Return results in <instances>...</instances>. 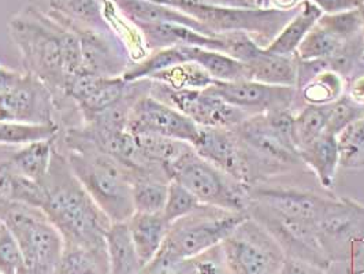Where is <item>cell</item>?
Segmentation results:
<instances>
[{"label": "cell", "instance_id": "6da1fadb", "mask_svg": "<svg viewBox=\"0 0 364 274\" xmlns=\"http://www.w3.org/2000/svg\"><path fill=\"white\" fill-rule=\"evenodd\" d=\"M9 35L17 47L23 72L41 80L60 99L69 80L82 74L78 37L70 28L28 4L10 19Z\"/></svg>", "mask_w": 364, "mask_h": 274}, {"label": "cell", "instance_id": "7a4b0ae2", "mask_svg": "<svg viewBox=\"0 0 364 274\" xmlns=\"http://www.w3.org/2000/svg\"><path fill=\"white\" fill-rule=\"evenodd\" d=\"M40 209L63 238L65 247L107 250L106 233L111 219L78 181L62 151L55 146L53 162L40 181Z\"/></svg>", "mask_w": 364, "mask_h": 274}, {"label": "cell", "instance_id": "3957f363", "mask_svg": "<svg viewBox=\"0 0 364 274\" xmlns=\"http://www.w3.org/2000/svg\"><path fill=\"white\" fill-rule=\"evenodd\" d=\"M55 146L63 152L75 177L111 219L128 222L134 214L133 169L90 140L78 127L59 130Z\"/></svg>", "mask_w": 364, "mask_h": 274}, {"label": "cell", "instance_id": "277c9868", "mask_svg": "<svg viewBox=\"0 0 364 274\" xmlns=\"http://www.w3.org/2000/svg\"><path fill=\"white\" fill-rule=\"evenodd\" d=\"M247 154L255 185L304 166L294 142V111L275 110L248 117L233 129Z\"/></svg>", "mask_w": 364, "mask_h": 274}, {"label": "cell", "instance_id": "5b68a950", "mask_svg": "<svg viewBox=\"0 0 364 274\" xmlns=\"http://www.w3.org/2000/svg\"><path fill=\"white\" fill-rule=\"evenodd\" d=\"M177 9L183 14L196 19L214 35L245 33L256 44L266 48L297 9L282 11L270 7L242 9L215 4L208 0H152Z\"/></svg>", "mask_w": 364, "mask_h": 274}, {"label": "cell", "instance_id": "8992f818", "mask_svg": "<svg viewBox=\"0 0 364 274\" xmlns=\"http://www.w3.org/2000/svg\"><path fill=\"white\" fill-rule=\"evenodd\" d=\"M0 222L18 241L28 273L54 274L65 244L41 209L21 201H0Z\"/></svg>", "mask_w": 364, "mask_h": 274}, {"label": "cell", "instance_id": "52a82bcc", "mask_svg": "<svg viewBox=\"0 0 364 274\" xmlns=\"http://www.w3.org/2000/svg\"><path fill=\"white\" fill-rule=\"evenodd\" d=\"M168 173L171 180L183 185L201 204L247 213L250 188L201 158L193 147L171 164Z\"/></svg>", "mask_w": 364, "mask_h": 274}, {"label": "cell", "instance_id": "ba28073f", "mask_svg": "<svg viewBox=\"0 0 364 274\" xmlns=\"http://www.w3.org/2000/svg\"><path fill=\"white\" fill-rule=\"evenodd\" d=\"M248 217L250 214L245 211L200 204L196 210L170 225L162 247L185 259L193 258L222 244Z\"/></svg>", "mask_w": 364, "mask_h": 274}, {"label": "cell", "instance_id": "9c48e42d", "mask_svg": "<svg viewBox=\"0 0 364 274\" xmlns=\"http://www.w3.org/2000/svg\"><path fill=\"white\" fill-rule=\"evenodd\" d=\"M220 246L230 274H279L287 259L269 231L251 217Z\"/></svg>", "mask_w": 364, "mask_h": 274}, {"label": "cell", "instance_id": "30bf717a", "mask_svg": "<svg viewBox=\"0 0 364 274\" xmlns=\"http://www.w3.org/2000/svg\"><path fill=\"white\" fill-rule=\"evenodd\" d=\"M149 95L178 110L201 128L235 129L251 117L223 100L210 87L205 90H173L162 83L152 81Z\"/></svg>", "mask_w": 364, "mask_h": 274}, {"label": "cell", "instance_id": "8fae6325", "mask_svg": "<svg viewBox=\"0 0 364 274\" xmlns=\"http://www.w3.org/2000/svg\"><path fill=\"white\" fill-rule=\"evenodd\" d=\"M315 233L331 263L344 262L353 244L364 238V206L350 199L328 196L315 222Z\"/></svg>", "mask_w": 364, "mask_h": 274}, {"label": "cell", "instance_id": "7c38bea8", "mask_svg": "<svg viewBox=\"0 0 364 274\" xmlns=\"http://www.w3.org/2000/svg\"><path fill=\"white\" fill-rule=\"evenodd\" d=\"M247 213L269 231L287 258L300 259L321 268L331 265L318 241L315 228L310 223L279 214L254 201L248 203Z\"/></svg>", "mask_w": 364, "mask_h": 274}, {"label": "cell", "instance_id": "4fadbf2b", "mask_svg": "<svg viewBox=\"0 0 364 274\" xmlns=\"http://www.w3.org/2000/svg\"><path fill=\"white\" fill-rule=\"evenodd\" d=\"M0 121L56 125L53 92L41 80L23 72L10 90L0 95Z\"/></svg>", "mask_w": 364, "mask_h": 274}, {"label": "cell", "instance_id": "5bb4252c", "mask_svg": "<svg viewBox=\"0 0 364 274\" xmlns=\"http://www.w3.org/2000/svg\"><path fill=\"white\" fill-rule=\"evenodd\" d=\"M199 129L191 118L149 93L136 102L129 121V130L134 135H159L191 146L196 142Z\"/></svg>", "mask_w": 364, "mask_h": 274}, {"label": "cell", "instance_id": "9a60e30c", "mask_svg": "<svg viewBox=\"0 0 364 274\" xmlns=\"http://www.w3.org/2000/svg\"><path fill=\"white\" fill-rule=\"evenodd\" d=\"M193 149L208 161L247 188L255 186V179L251 170L247 154L237 139L233 129L201 128L193 143Z\"/></svg>", "mask_w": 364, "mask_h": 274}, {"label": "cell", "instance_id": "2e32d148", "mask_svg": "<svg viewBox=\"0 0 364 274\" xmlns=\"http://www.w3.org/2000/svg\"><path fill=\"white\" fill-rule=\"evenodd\" d=\"M210 88L223 100L250 115L275 110H293L297 99L296 87L269 85L254 80L215 81Z\"/></svg>", "mask_w": 364, "mask_h": 274}, {"label": "cell", "instance_id": "e0dca14e", "mask_svg": "<svg viewBox=\"0 0 364 274\" xmlns=\"http://www.w3.org/2000/svg\"><path fill=\"white\" fill-rule=\"evenodd\" d=\"M70 29L80 41L84 73L115 78L122 77L134 65L127 46L117 35L78 28Z\"/></svg>", "mask_w": 364, "mask_h": 274}, {"label": "cell", "instance_id": "ac0fdd59", "mask_svg": "<svg viewBox=\"0 0 364 274\" xmlns=\"http://www.w3.org/2000/svg\"><path fill=\"white\" fill-rule=\"evenodd\" d=\"M248 196L250 201H257L287 217L307 222L314 228L328 198L304 189L263 186L262 184L250 188Z\"/></svg>", "mask_w": 364, "mask_h": 274}, {"label": "cell", "instance_id": "d6986e66", "mask_svg": "<svg viewBox=\"0 0 364 274\" xmlns=\"http://www.w3.org/2000/svg\"><path fill=\"white\" fill-rule=\"evenodd\" d=\"M127 84L122 77L105 78L91 74H78L69 80L66 95L75 103L82 122L87 124L93 117L114 105L122 96Z\"/></svg>", "mask_w": 364, "mask_h": 274}, {"label": "cell", "instance_id": "ffe728a7", "mask_svg": "<svg viewBox=\"0 0 364 274\" xmlns=\"http://www.w3.org/2000/svg\"><path fill=\"white\" fill-rule=\"evenodd\" d=\"M144 37L149 53L170 47H201L223 53V36H207L189 26L170 22H139L133 23Z\"/></svg>", "mask_w": 364, "mask_h": 274}, {"label": "cell", "instance_id": "44dd1931", "mask_svg": "<svg viewBox=\"0 0 364 274\" xmlns=\"http://www.w3.org/2000/svg\"><path fill=\"white\" fill-rule=\"evenodd\" d=\"M50 14L69 28L114 33L107 19L109 0H47Z\"/></svg>", "mask_w": 364, "mask_h": 274}, {"label": "cell", "instance_id": "7402d4cb", "mask_svg": "<svg viewBox=\"0 0 364 274\" xmlns=\"http://www.w3.org/2000/svg\"><path fill=\"white\" fill-rule=\"evenodd\" d=\"M171 177L164 167H143L133 172L132 199L134 213H162Z\"/></svg>", "mask_w": 364, "mask_h": 274}, {"label": "cell", "instance_id": "603a6c76", "mask_svg": "<svg viewBox=\"0 0 364 274\" xmlns=\"http://www.w3.org/2000/svg\"><path fill=\"white\" fill-rule=\"evenodd\" d=\"M170 225L164 213H134L129 218L130 236L144 265L162 248Z\"/></svg>", "mask_w": 364, "mask_h": 274}, {"label": "cell", "instance_id": "cb8c5ba5", "mask_svg": "<svg viewBox=\"0 0 364 274\" xmlns=\"http://www.w3.org/2000/svg\"><path fill=\"white\" fill-rule=\"evenodd\" d=\"M323 13L310 0H303L297 7L296 14L291 17L282 31L264 48L272 54L293 56L304 37L318 23Z\"/></svg>", "mask_w": 364, "mask_h": 274}, {"label": "cell", "instance_id": "d4e9b609", "mask_svg": "<svg viewBox=\"0 0 364 274\" xmlns=\"http://www.w3.org/2000/svg\"><path fill=\"white\" fill-rule=\"evenodd\" d=\"M299 154L301 162L316 176L321 185L325 189H330L340 167V148L337 136L323 133L311 144L301 148Z\"/></svg>", "mask_w": 364, "mask_h": 274}, {"label": "cell", "instance_id": "484cf974", "mask_svg": "<svg viewBox=\"0 0 364 274\" xmlns=\"http://www.w3.org/2000/svg\"><path fill=\"white\" fill-rule=\"evenodd\" d=\"M250 72V80L269 85L296 87L297 83V59L296 55L272 54L264 48L245 63Z\"/></svg>", "mask_w": 364, "mask_h": 274}, {"label": "cell", "instance_id": "4316f807", "mask_svg": "<svg viewBox=\"0 0 364 274\" xmlns=\"http://www.w3.org/2000/svg\"><path fill=\"white\" fill-rule=\"evenodd\" d=\"M54 151L55 137L17 146L10 161L11 172L23 179L40 183L48 173Z\"/></svg>", "mask_w": 364, "mask_h": 274}, {"label": "cell", "instance_id": "83f0119b", "mask_svg": "<svg viewBox=\"0 0 364 274\" xmlns=\"http://www.w3.org/2000/svg\"><path fill=\"white\" fill-rule=\"evenodd\" d=\"M109 274H139L141 262L129 232L128 222H112L106 233Z\"/></svg>", "mask_w": 364, "mask_h": 274}, {"label": "cell", "instance_id": "f1b7e54d", "mask_svg": "<svg viewBox=\"0 0 364 274\" xmlns=\"http://www.w3.org/2000/svg\"><path fill=\"white\" fill-rule=\"evenodd\" d=\"M188 60L200 65L211 75L214 81H240L250 80V72L245 63L217 50H208L201 47L180 46Z\"/></svg>", "mask_w": 364, "mask_h": 274}, {"label": "cell", "instance_id": "f546056e", "mask_svg": "<svg viewBox=\"0 0 364 274\" xmlns=\"http://www.w3.org/2000/svg\"><path fill=\"white\" fill-rule=\"evenodd\" d=\"M134 136L137 139L139 149L146 167H164L167 172L170 170L171 164L192 147L185 142L168 139L159 135L140 133Z\"/></svg>", "mask_w": 364, "mask_h": 274}, {"label": "cell", "instance_id": "4dcf8cb0", "mask_svg": "<svg viewBox=\"0 0 364 274\" xmlns=\"http://www.w3.org/2000/svg\"><path fill=\"white\" fill-rule=\"evenodd\" d=\"M107 250L65 247L54 274H109Z\"/></svg>", "mask_w": 364, "mask_h": 274}, {"label": "cell", "instance_id": "1f68e13d", "mask_svg": "<svg viewBox=\"0 0 364 274\" xmlns=\"http://www.w3.org/2000/svg\"><path fill=\"white\" fill-rule=\"evenodd\" d=\"M346 78L341 74L325 69L297 90L306 105H330L346 92Z\"/></svg>", "mask_w": 364, "mask_h": 274}, {"label": "cell", "instance_id": "d6a6232c", "mask_svg": "<svg viewBox=\"0 0 364 274\" xmlns=\"http://www.w3.org/2000/svg\"><path fill=\"white\" fill-rule=\"evenodd\" d=\"M149 80L162 83L173 90H205L215 83L200 65L191 60L167 68Z\"/></svg>", "mask_w": 364, "mask_h": 274}, {"label": "cell", "instance_id": "836d02e7", "mask_svg": "<svg viewBox=\"0 0 364 274\" xmlns=\"http://www.w3.org/2000/svg\"><path fill=\"white\" fill-rule=\"evenodd\" d=\"M328 105H304L294 112V142L300 151L326 133Z\"/></svg>", "mask_w": 364, "mask_h": 274}, {"label": "cell", "instance_id": "e575fe53", "mask_svg": "<svg viewBox=\"0 0 364 274\" xmlns=\"http://www.w3.org/2000/svg\"><path fill=\"white\" fill-rule=\"evenodd\" d=\"M346 43L316 23L299 46L296 56L306 62L328 60L338 54Z\"/></svg>", "mask_w": 364, "mask_h": 274}, {"label": "cell", "instance_id": "d590c367", "mask_svg": "<svg viewBox=\"0 0 364 274\" xmlns=\"http://www.w3.org/2000/svg\"><path fill=\"white\" fill-rule=\"evenodd\" d=\"M340 166L346 169L364 167V115L348 125L338 136Z\"/></svg>", "mask_w": 364, "mask_h": 274}, {"label": "cell", "instance_id": "8d00e7d4", "mask_svg": "<svg viewBox=\"0 0 364 274\" xmlns=\"http://www.w3.org/2000/svg\"><path fill=\"white\" fill-rule=\"evenodd\" d=\"M59 133L56 125H25L0 121V144L22 146L38 140L54 139Z\"/></svg>", "mask_w": 364, "mask_h": 274}, {"label": "cell", "instance_id": "74e56055", "mask_svg": "<svg viewBox=\"0 0 364 274\" xmlns=\"http://www.w3.org/2000/svg\"><path fill=\"white\" fill-rule=\"evenodd\" d=\"M364 115V105L356 102L348 93L328 105V122L326 133L338 136L344 129Z\"/></svg>", "mask_w": 364, "mask_h": 274}, {"label": "cell", "instance_id": "f35d334b", "mask_svg": "<svg viewBox=\"0 0 364 274\" xmlns=\"http://www.w3.org/2000/svg\"><path fill=\"white\" fill-rule=\"evenodd\" d=\"M318 25L340 40L348 41L362 35L363 17L360 9H356L338 14H323Z\"/></svg>", "mask_w": 364, "mask_h": 274}, {"label": "cell", "instance_id": "ab89813d", "mask_svg": "<svg viewBox=\"0 0 364 274\" xmlns=\"http://www.w3.org/2000/svg\"><path fill=\"white\" fill-rule=\"evenodd\" d=\"M200 204L198 198L192 192H189L183 185L171 180V183L168 185L167 199H166L162 213L164 218L167 219L170 223H173L177 219L182 218L186 214L196 210Z\"/></svg>", "mask_w": 364, "mask_h": 274}, {"label": "cell", "instance_id": "60d3db41", "mask_svg": "<svg viewBox=\"0 0 364 274\" xmlns=\"http://www.w3.org/2000/svg\"><path fill=\"white\" fill-rule=\"evenodd\" d=\"M0 274H29L18 241L4 225L0 228Z\"/></svg>", "mask_w": 364, "mask_h": 274}, {"label": "cell", "instance_id": "b9f144b4", "mask_svg": "<svg viewBox=\"0 0 364 274\" xmlns=\"http://www.w3.org/2000/svg\"><path fill=\"white\" fill-rule=\"evenodd\" d=\"M139 274H191L189 259L176 255L162 247Z\"/></svg>", "mask_w": 364, "mask_h": 274}, {"label": "cell", "instance_id": "7bdbcfd3", "mask_svg": "<svg viewBox=\"0 0 364 274\" xmlns=\"http://www.w3.org/2000/svg\"><path fill=\"white\" fill-rule=\"evenodd\" d=\"M188 259L191 274H230L220 244Z\"/></svg>", "mask_w": 364, "mask_h": 274}, {"label": "cell", "instance_id": "ee69618b", "mask_svg": "<svg viewBox=\"0 0 364 274\" xmlns=\"http://www.w3.org/2000/svg\"><path fill=\"white\" fill-rule=\"evenodd\" d=\"M279 274H343L341 262H334L328 268H321L309 262L287 258Z\"/></svg>", "mask_w": 364, "mask_h": 274}, {"label": "cell", "instance_id": "f6af8a7d", "mask_svg": "<svg viewBox=\"0 0 364 274\" xmlns=\"http://www.w3.org/2000/svg\"><path fill=\"white\" fill-rule=\"evenodd\" d=\"M323 14H338L360 9L363 0H310Z\"/></svg>", "mask_w": 364, "mask_h": 274}, {"label": "cell", "instance_id": "bcb514c9", "mask_svg": "<svg viewBox=\"0 0 364 274\" xmlns=\"http://www.w3.org/2000/svg\"><path fill=\"white\" fill-rule=\"evenodd\" d=\"M22 73L23 72L9 69L6 66H0V95L10 90L18 81Z\"/></svg>", "mask_w": 364, "mask_h": 274}, {"label": "cell", "instance_id": "7dc6e473", "mask_svg": "<svg viewBox=\"0 0 364 274\" xmlns=\"http://www.w3.org/2000/svg\"><path fill=\"white\" fill-rule=\"evenodd\" d=\"M346 93L356 102L364 105V75H360L346 85Z\"/></svg>", "mask_w": 364, "mask_h": 274}, {"label": "cell", "instance_id": "c3c4849f", "mask_svg": "<svg viewBox=\"0 0 364 274\" xmlns=\"http://www.w3.org/2000/svg\"><path fill=\"white\" fill-rule=\"evenodd\" d=\"M301 1L303 0H264V7L289 11V10L297 9Z\"/></svg>", "mask_w": 364, "mask_h": 274}, {"label": "cell", "instance_id": "681fc988", "mask_svg": "<svg viewBox=\"0 0 364 274\" xmlns=\"http://www.w3.org/2000/svg\"><path fill=\"white\" fill-rule=\"evenodd\" d=\"M215 4L222 6H232V7H242V9H255L259 7L255 0H208Z\"/></svg>", "mask_w": 364, "mask_h": 274}, {"label": "cell", "instance_id": "f907efd6", "mask_svg": "<svg viewBox=\"0 0 364 274\" xmlns=\"http://www.w3.org/2000/svg\"><path fill=\"white\" fill-rule=\"evenodd\" d=\"M360 11H362V17H363V29H362V37H363L364 43V4H362V7H360Z\"/></svg>", "mask_w": 364, "mask_h": 274}, {"label": "cell", "instance_id": "816d5d0a", "mask_svg": "<svg viewBox=\"0 0 364 274\" xmlns=\"http://www.w3.org/2000/svg\"><path fill=\"white\" fill-rule=\"evenodd\" d=\"M255 1L259 7H264V0H255Z\"/></svg>", "mask_w": 364, "mask_h": 274}, {"label": "cell", "instance_id": "f5cc1de1", "mask_svg": "<svg viewBox=\"0 0 364 274\" xmlns=\"http://www.w3.org/2000/svg\"><path fill=\"white\" fill-rule=\"evenodd\" d=\"M1 225H3V223H1V222H0V228H1Z\"/></svg>", "mask_w": 364, "mask_h": 274}, {"label": "cell", "instance_id": "db71d44e", "mask_svg": "<svg viewBox=\"0 0 364 274\" xmlns=\"http://www.w3.org/2000/svg\"><path fill=\"white\" fill-rule=\"evenodd\" d=\"M363 4H364V0H363Z\"/></svg>", "mask_w": 364, "mask_h": 274}]
</instances>
